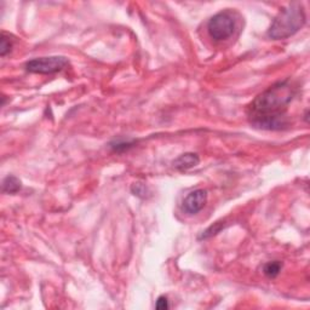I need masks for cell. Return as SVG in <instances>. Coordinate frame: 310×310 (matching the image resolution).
I'll use <instances>...</instances> for the list:
<instances>
[{
	"mask_svg": "<svg viewBox=\"0 0 310 310\" xmlns=\"http://www.w3.org/2000/svg\"><path fill=\"white\" fill-rule=\"evenodd\" d=\"M237 21L232 11H220L213 15L207 23V32L216 41H223L230 38L235 31Z\"/></svg>",
	"mask_w": 310,
	"mask_h": 310,
	"instance_id": "3957f363",
	"label": "cell"
},
{
	"mask_svg": "<svg viewBox=\"0 0 310 310\" xmlns=\"http://www.w3.org/2000/svg\"><path fill=\"white\" fill-rule=\"evenodd\" d=\"M155 308L159 309V310H165L168 308V301L167 298H166L165 296H160L158 298V301H156V304H155Z\"/></svg>",
	"mask_w": 310,
	"mask_h": 310,
	"instance_id": "4fadbf2b",
	"label": "cell"
},
{
	"mask_svg": "<svg viewBox=\"0 0 310 310\" xmlns=\"http://www.w3.org/2000/svg\"><path fill=\"white\" fill-rule=\"evenodd\" d=\"M207 202V192L204 189H197L189 193L183 200V210L189 215H195L205 207Z\"/></svg>",
	"mask_w": 310,
	"mask_h": 310,
	"instance_id": "5b68a950",
	"label": "cell"
},
{
	"mask_svg": "<svg viewBox=\"0 0 310 310\" xmlns=\"http://www.w3.org/2000/svg\"><path fill=\"white\" fill-rule=\"evenodd\" d=\"M199 155L195 154V153H184L173 161V166L180 171H187L199 165Z\"/></svg>",
	"mask_w": 310,
	"mask_h": 310,
	"instance_id": "8992f818",
	"label": "cell"
},
{
	"mask_svg": "<svg viewBox=\"0 0 310 310\" xmlns=\"http://www.w3.org/2000/svg\"><path fill=\"white\" fill-rule=\"evenodd\" d=\"M133 146V142H120V141H118V142L115 143H111V148H113L115 152H121V150H126L128 149V148H131Z\"/></svg>",
	"mask_w": 310,
	"mask_h": 310,
	"instance_id": "7c38bea8",
	"label": "cell"
},
{
	"mask_svg": "<svg viewBox=\"0 0 310 310\" xmlns=\"http://www.w3.org/2000/svg\"><path fill=\"white\" fill-rule=\"evenodd\" d=\"M282 269V263L280 260H273V262H268L267 264L263 267V273L267 275L268 277L273 279L276 277L280 274Z\"/></svg>",
	"mask_w": 310,
	"mask_h": 310,
	"instance_id": "ba28073f",
	"label": "cell"
},
{
	"mask_svg": "<svg viewBox=\"0 0 310 310\" xmlns=\"http://www.w3.org/2000/svg\"><path fill=\"white\" fill-rule=\"evenodd\" d=\"M222 228H223L222 223H220V222L215 223V225H211V227L208 228L207 230H205L204 234H202L201 237H200V239H206V237H212V235L217 234V233L219 232V230L222 229Z\"/></svg>",
	"mask_w": 310,
	"mask_h": 310,
	"instance_id": "30bf717a",
	"label": "cell"
},
{
	"mask_svg": "<svg viewBox=\"0 0 310 310\" xmlns=\"http://www.w3.org/2000/svg\"><path fill=\"white\" fill-rule=\"evenodd\" d=\"M67 66H69V61L66 57L50 56L31 59L26 63V69L34 74H54L63 71Z\"/></svg>",
	"mask_w": 310,
	"mask_h": 310,
	"instance_id": "277c9868",
	"label": "cell"
},
{
	"mask_svg": "<svg viewBox=\"0 0 310 310\" xmlns=\"http://www.w3.org/2000/svg\"><path fill=\"white\" fill-rule=\"evenodd\" d=\"M12 49V40L10 38H7L6 34H1V41H0V55L2 57L6 56Z\"/></svg>",
	"mask_w": 310,
	"mask_h": 310,
	"instance_id": "9c48e42d",
	"label": "cell"
},
{
	"mask_svg": "<svg viewBox=\"0 0 310 310\" xmlns=\"http://www.w3.org/2000/svg\"><path fill=\"white\" fill-rule=\"evenodd\" d=\"M297 91L290 80L277 81L259 93L249 107V118L255 128L284 130L290 125L286 110Z\"/></svg>",
	"mask_w": 310,
	"mask_h": 310,
	"instance_id": "6da1fadb",
	"label": "cell"
},
{
	"mask_svg": "<svg viewBox=\"0 0 310 310\" xmlns=\"http://www.w3.org/2000/svg\"><path fill=\"white\" fill-rule=\"evenodd\" d=\"M2 192L5 194H16L17 192H19L22 188V183L16 176H7L2 181Z\"/></svg>",
	"mask_w": 310,
	"mask_h": 310,
	"instance_id": "52a82bcc",
	"label": "cell"
},
{
	"mask_svg": "<svg viewBox=\"0 0 310 310\" xmlns=\"http://www.w3.org/2000/svg\"><path fill=\"white\" fill-rule=\"evenodd\" d=\"M307 16L301 2H291L275 16L267 36L273 40H281L294 36L306 24Z\"/></svg>",
	"mask_w": 310,
	"mask_h": 310,
	"instance_id": "7a4b0ae2",
	"label": "cell"
},
{
	"mask_svg": "<svg viewBox=\"0 0 310 310\" xmlns=\"http://www.w3.org/2000/svg\"><path fill=\"white\" fill-rule=\"evenodd\" d=\"M131 190H132L133 194L137 195V197L140 198H145L148 192L147 187H146L145 184H141V183H136V184H133L132 188H131Z\"/></svg>",
	"mask_w": 310,
	"mask_h": 310,
	"instance_id": "8fae6325",
	"label": "cell"
}]
</instances>
